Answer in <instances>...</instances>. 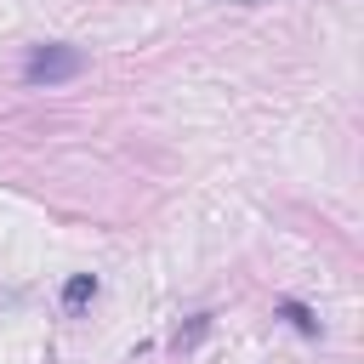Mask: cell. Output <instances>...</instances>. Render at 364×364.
I'll return each instance as SVG.
<instances>
[{
    "instance_id": "cell-2",
    "label": "cell",
    "mask_w": 364,
    "mask_h": 364,
    "mask_svg": "<svg viewBox=\"0 0 364 364\" xmlns=\"http://www.w3.org/2000/svg\"><path fill=\"white\" fill-rule=\"evenodd\" d=\"M97 296V273H74L68 284H63V307H85Z\"/></svg>"
},
{
    "instance_id": "cell-5",
    "label": "cell",
    "mask_w": 364,
    "mask_h": 364,
    "mask_svg": "<svg viewBox=\"0 0 364 364\" xmlns=\"http://www.w3.org/2000/svg\"><path fill=\"white\" fill-rule=\"evenodd\" d=\"M239 6H262V0H239Z\"/></svg>"
},
{
    "instance_id": "cell-4",
    "label": "cell",
    "mask_w": 364,
    "mask_h": 364,
    "mask_svg": "<svg viewBox=\"0 0 364 364\" xmlns=\"http://www.w3.org/2000/svg\"><path fill=\"white\" fill-rule=\"evenodd\" d=\"M205 324H210V313H199V318H193L188 330H176V347H193V341L205 336Z\"/></svg>"
},
{
    "instance_id": "cell-3",
    "label": "cell",
    "mask_w": 364,
    "mask_h": 364,
    "mask_svg": "<svg viewBox=\"0 0 364 364\" xmlns=\"http://www.w3.org/2000/svg\"><path fill=\"white\" fill-rule=\"evenodd\" d=\"M279 318H290V324H296L301 336H318V318H313V313H307L301 301H279Z\"/></svg>"
},
{
    "instance_id": "cell-1",
    "label": "cell",
    "mask_w": 364,
    "mask_h": 364,
    "mask_svg": "<svg viewBox=\"0 0 364 364\" xmlns=\"http://www.w3.org/2000/svg\"><path fill=\"white\" fill-rule=\"evenodd\" d=\"M74 74H85V51L80 46H34L28 51V63H23V80L28 85H63V80H74Z\"/></svg>"
}]
</instances>
